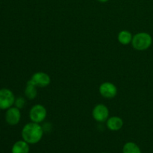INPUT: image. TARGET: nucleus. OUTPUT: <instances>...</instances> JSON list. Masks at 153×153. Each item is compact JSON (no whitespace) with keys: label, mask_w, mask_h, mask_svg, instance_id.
Here are the masks:
<instances>
[{"label":"nucleus","mask_w":153,"mask_h":153,"mask_svg":"<svg viewBox=\"0 0 153 153\" xmlns=\"http://www.w3.org/2000/svg\"><path fill=\"white\" fill-rule=\"evenodd\" d=\"M43 126L40 123L31 122L25 124L22 129L21 135L22 140L28 144H36L41 140L43 136Z\"/></svg>","instance_id":"f257e3e1"},{"label":"nucleus","mask_w":153,"mask_h":153,"mask_svg":"<svg viewBox=\"0 0 153 153\" xmlns=\"http://www.w3.org/2000/svg\"><path fill=\"white\" fill-rule=\"evenodd\" d=\"M152 43V36L146 32H139L134 34L131 41L133 48L138 51L146 50L150 47Z\"/></svg>","instance_id":"f03ea898"},{"label":"nucleus","mask_w":153,"mask_h":153,"mask_svg":"<svg viewBox=\"0 0 153 153\" xmlns=\"http://www.w3.org/2000/svg\"><path fill=\"white\" fill-rule=\"evenodd\" d=\"M47 117L46 108L40 104L33 105L29 111V118L31 122L36 123H41Z\"/></svg>","instance_id":"7ed1b4c3"},{"label":"nucleus","mask_w":153,"mask_h":153,"mask_svg":"<svg viewBox=\"0 0 153 153\" xmlns=\"http://www.w3.org/2000/svg\"><path fill=\"white\" fill-rule=\"evenodd\" d=\"M15 96L13 93L7 88L0 89V109L7 110L14 105Z\"/></svg>","instance_id":"20e7f679"},{"label":"nucleus","mask_w":153,"mask_h":153,"mask_svg":"<svg viewBox=\"0 0 153 153\" xmlns=\"http://www.w3.org/2000/svg\"><path fill=\"white\" fill-rule=\"evenodd\" d=\"M93 118L97 122H106L109 117V110L104 104H98L94 108L92 111Z\"/></svg>","instance_id":"39448f33"},{"label":"nucleus","mask_w":153,"mask_h":153,"mask_svg":"<svg viewBox=\"0 0 153 153\" xmlns=\"http://www.w3.org/2000/svg\"><path fill=\"white\" fill-rule=\"evenodd\" d=\"M30 82L38 88H46L51 82L50 76L43 72H37L31 76Z\"/></svg>","instance_id":"423d86ee"},{"label":"nucleus","mask_w":153,"mask_h":153,"mask_svg":"<svg viewBox=\"0 0 153 153\" xmlns=\"http://www.w3.org/2000/svg\"><path fill=\"white\" fill-rule=\"evenodd\" d=\"M100 94L102 97L106 99H112L117 94V88L111 82H103L99 88Z\"/></svg>","instance_id":"0eeeda50"},{"label":"nucleus","mask_w":153,"mask_h":153,"mask_svg":"<svg viewBox=\"0 0 153 153\" xmlns=\"http://www.w3.org/2000/svg\"><path fill=\"white\" fill-rule=\"evenodd\" d=\"M21 120L20 109L16 107H10L5 113V120L10 126H16Z\"/></svg>","instance_id":"6e6552de"},{"label":"nucleus","mask_w":153,"mask_h":153,"mask_svg":"<svg viewBox=\"0 0 153 153\" xmlns=\"http://www.w3.org/2000/svg\"><path fill=\"white\" fill-rule=\"evenodd\" d=\"M106 126H107V128L111 131H119L123 126V120L120 117H111L106 120Z\"/></svg>","instance_id":"1a4fd4ad"},{"label":"nucleus","mask_w":153,"mask_h":153,"mask_svg":"<svg viewBox=\"0 0 153 153\" xmlns=\"http://www.w3.org/2000/svg\"><path fill=\"white\" fill-rule=\"evenodd\" d=\"M29 144L24 140L16 141L11 149V153H29Z\"/></svg>","instance_id":"9d476101"},{"label":"nucleus","mask_w":153,"mask_h":153,"mask_svg":"<svg viewBox=\"0 0 153 153\" xmlns=\"http://www.w3.org/2000/svg\"><path fill=\"white\" fill-rule=\"evenodd\" d=\"M132 38L133 36L131 33L127 30H123L120 31L117 36L118 41L122 45H128L131 43L132 41Z\"/></svg>","instance_id":"9b49d317"},{"label":"nucleus","mask_w":153,"mask_h":153,"mask_svg":"<svg viewBox=\"0 0 153 153\" xmlns=\"http://www.w3.org/2000/svg\"><path fill=\"white\" fill-rule=\"evenodd\" d=\"M37 87L35 85H33L29 80L27 82L26 86L25 88V95L27 99L30 100H32L36 98L37 95Z\"/></svg>","instance_id":"f8f14e48"},{"label":"nucleus","mask_w":153,"mask_h":153,"mask_svg":"<svg viewBox=\"0 0 153 153\" xmlns=\"http://www.w3.org/2000/svg\"><path fill=\"white\" fill-rule=\"evenodd\" d=\"M123 153H141V150L137 143L127 142L123 147Z\"/></svg>","instance_id":"ddd939ff"},{"label":"nucleus","mask_w":153,"mask_h":153,"mask_svg":"<svg viewBox=\"0 0 153 153\" xmlns=\"http://www.w3.org/2000/svg\"><path fill=\"white\" fill-rule=\"evenodd\" d=\"M14 105H15V107L18 108L19 109L22 108L25 105V99H24L23 97H17V98H16V100H15Z\"/></svg>","instance_id":"4468645a"},{"label":"nucleus","mask_w":153,"mask_h":153,"mask_svg":"<svg viewBox=\"0 0 153 153\" xmlns=\"http://www.w3.org/2000/svg\"><path fill=\"white\" fill-rule=\"evenodd\" d=\"M97 1H100V2H107L108 1V0H97Z\"/></svg>","instance_id":"2eb2a0df"},{"label":"nucleus","mask_w":153,"mask_h":153,"mask_svg":"<svg viewBox=\"0 0 153 153\" xmlns=\"http://www.w3.org/2000/svg\"><path fill=\"white\" fill-rule=\"evenodd\" d=\"M102 153H107V152H102Z\"/></svg>","instance_id":"dca6fc26"}]
</instances>
